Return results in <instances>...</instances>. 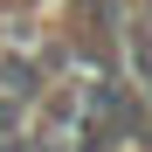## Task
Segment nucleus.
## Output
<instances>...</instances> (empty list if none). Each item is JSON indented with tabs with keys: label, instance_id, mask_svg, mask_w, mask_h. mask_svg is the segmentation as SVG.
Listing matches in <instances>:
<instances>
[{
	"label": "nucleus",
	"instance_id": "nucleus-1",
	"mask_svg": "<svg viewBox=\"0 0 152 152\" xmlns=\"http://www.w3.org/2000/svg\"><path fill=\"white\" fill-rule=\"evenodd\" d=\"M138 132V97L118 83H90L83 111H76V152H124Z\"/></svg>",
	"mask_w": 152,
	"mask_h": 152
}]
</instances>
